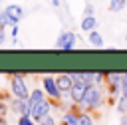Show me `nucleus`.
Wrapping results in <instances>:
<instances>
[{
    "label": "nucleus",
    "instance_id": "bb28decb",
    "mask_svg": "<svg viewBox=\"0 0 127 125\" xmlns=\"http://www.w3.org/2000/svg\"><path fill=\"white\" fill-rule=\"evenodd\" d=\"M4 42H6V30H4V28H0V48L4 46Z\"/></svg>",
    "mask_w": 127,
    "mask_h": 125
},
{
    "label": "nucleus",
    "instance_id": "6e6552de",
    "mask_svg": "<svg viewBox=\"0 0 127 125\" xmlns=\"http://www.w3.org/2000/svg\"><path fill=\"white\" fill-rule=\"evenodd\" d=\"M4 12H6V16L10 18L12 26H14V24H20V20L24 18V8H22L20 4H8V6L4 8Z\"/></svg>",
    "mask_w": 127,
    "mask_h": 125
},
{
    "label": "nucleus",
    "instance_id": "b1692460",
    "mask_svg": "<svg viewBox=\"0 0 127 125\" xmlns=\"http://www.w3.org/2000/svg\"><path fill=\"white\" fill-rule=\"evenodd\" d=\"M83 16H93V4H91V2L85 4V8H83Z\"/></svg>",
    "mask_w": 127,
    "mask_h": 125
},
{
    "label": "nucleus",
    "instance_id": "f03ea898",
    "mask_svg": "<svg viewBox=\"0 0 127 125\" xmlns=\"http://www.w3.org/2000/svg\"><path fill=\"white\" fill-rule=\"evenodd\" d=\"M103 87H105V99H107L111 105H115L117 97L121 95V87H123V73H119V71H109V73H105Z\"/></svg>",
    "mask_w": 127,
    "mask_h": 125
},
{
    "label": "nucleus",
    "instance_id": "4468645a",
    "mask_svg": "<svg viewBox=\"0 0 127 125\" xmlns=\"http://www.w3.org/2000/svg\"><path fill=\"white\" fill-rule=\"evenodd\" d=\"M42 99H46V93H44V89H40V87H36V89H30V95H28V103H30V107H32V105H36V103H40Z\"/></svg>",
    "mask_w": 127,
    "mask_h": 125
},
{
    "label": "nucleus",
    "instance_id": "f8f14e48",
    "mask_svg": "<svg viewBox=\"0 0 127 125\" xmlns=\"http://www.w3.org/2000/svg\"><path fill=\"white\" fill-rule=\"evenodd\" d=\"M75 125H95V117H93V113H89V111H83V109H79Z\"/></svg>",
    "mask_w": 127,
    "mask_h": 125
},
{
    "label": "nucleus",
    "instance_id": "dca6fc26",
    "mask_svg": "<svg viewBox=\"0 0 127 125\" xmlns=\"http://www.w3.org/2000/svg\"><path fill=\"white\" fill-rule=\"evenodd\" d=\"M127 0H109V12H121L125 10Z\"/></svg>",
    "mask_w": 127,
    "mask_h": 125
},
{
    "label": "nucleus",
    "instance_id": "c756f323",
    "mask_svg": "<svg viewBox=\"0 0 127 125\" xmlns=\"http://www.w3.org/2000/svg\"><path fill=\"white\" fill-rule=\"evenodd\" d=\"M0 125H8L6 123V117H0Z\"/></svg>",
    "mask_w": 127,
    "mask_h": 125
},
{
    "label": "nucleus",
    "instance_id": "a211bd4d",
    "mask_svg": "<svg viewBox=\"0 0 127 125\" xmlns=\"http://www.w3.org/2000/svg\"><path fill=\"white\" fill-rule=\"evenodd\" d=\"M36 125H58V121H56V117H54L52 113H48V115L40 117V119L36 121Z\"/></svg>",
    "mask_w": 127,
    "mask_h": 125
},
{
    "label": "nucleus",
    "instance_id": "0eeeda50",
    "mask_svg": "<svg viewBox=\"0 0 127 125\" xmlns=\"http://www.w3.org/2000/svg\"><path fill=\"white\" fill-rule=\"evenodd\" d=\"M77 113H79V105H69L65 111H64V115L60 117V121H58V125H75V121H77Z\"/></svg>",
    "mask_w": 127,
    "mask_h": 125
},
{
    "label": "nucleus",
    "instance_id": "2eb2a0df",
    "mask_svg": "<svg viewBox=\"0 0 127 125\" xmlns=\"http://www.w3.org/2000/svg\"><path fill=\"white\" fill-rule=\"evenodd\" d=\"M79 28H81L83 32H91V30H95V28H97V20H95V16H83Z\"/></svg>",
    "mask_w": 127,
    "mask_h": 125
},
{
    "label": "nucleus",
    "instance_id": "a878e982",
    "mask_svg": "<svg viewBox=\"0 0 127 125\" xmlns=\"http://www.w3.org/2000/svg\"><path fill=\"white\" fill-rule=\"evenodd\" d=\"M12 28V40L16 42V38H18V32H20V26L18 24H14V26H10Z\"/></svg>",
    "mask_w": 127,
    "mask_h": 125
},
{
    "label": "nucleus",
    "instance_id": "f3484780",
    "mask_svg": "<svg viewBox=\"0 0 127 125\" xmlns=\"http://www.w3.org/2000/svg\"><path fill=\"white\" fill-rule=\"evenodd\" d=\"M115 109H117L121 115H127V99H125L123 95L117 97V101H115Z\"/></svg>",
    "mask_w": 127,
    "mask_h": 125
},
{
    "label": "nucleus",
    "instance_id": "412c9836",
    "mask_svg": "<svg viewBox=\"0 0 127 125\" xmlns=\"http://www.w3.org/2000/svg\"><path fill=\"white\" fill-rule=\"evenodd\" d=\"M18 125H36V121L30 115H18Z\"/></svg>",
    "mask_w": 127,
    "mask_h": 125
},
{
    "label": "nucleus",
    "instance_id": "39448f33",
    "mask_svg": "<svg viewBox=\"0 0 127 125\" xmlns=\"http://www.w3.org/2000/svg\"><path fill=\"white\" fill-rule=\"evenodd\" d=\"M75 42H77L75 32H71V30H64V32L58 36V40H56V48H58V50H64V52H69V50L75 48Z\"/></svg>",
    "mask_w": 127,
    "mask_h": 125
},
{
    "label": "nucleus",
    "instance_id": "9b49d317",
    "mask_svg": "<svg viewBox=\"0 0 127 125\" xmlns=\"http://www.w3.org/2000/svg\"><path fill=\"white\" fill-rule=\"evenodd\" d=\"M71 77H69V73H60V75H56V85H58V89L62 91V93H69V89H71Z\"/></svg>",
    "mask_w": 127,
    "mask_h": 125
},
{
    "label": "nucleus",
    "instance_id": "cd10ccee",
    "mask_svg": "<svg viewBox=\"0 0 127 125\" xmlns=\"http://www.w3.org/2000/svg\"><path fill=\"white\" fill-rule=\"evenodd\" d=\"M119 125H127V115H121V121H119Z\"/></svg>",
    "mask_w": 127,
    "mask_h": 125
},
{
    "label": "nucleus",
    "instance_id": "393cba45",
    "mask_svg": "<svg viewBox=\"0 0 127 125\" xmlns=\"http://www.w3.org/2000/svg\"><path fill=\"white\" fill-rule=\"evenodd\" d=\"M69 77H71V81L75 83V81H81V71H71L69 73Z\"/></svg>",
    "mask_w": 127,
    "mask_h": 125
},
{
    "label": "nucleus",
    "instance_id": "20e7f679",
    "mask_svg": "<svg viewBox=\"0 0 127 125\" xmlns=\"http://www.w3.org/2000/svg\"><path fill=\"white\" fill-rule=\"evenodd\" d=\"M42 89H44L46 97L52 99L54 103H58V101L62 99V91L58 89V85H56V77H54V75H44V77H42Z\"/></svg>",
    "mask_w": 127,
    "mask_h": 125
},
{
    "label": "nucleus",
    "instance_id": "aec40b11",
    "mask_svg": "<svg viewBox=\"0 0 127 125\" xmlns=\"http://www.w3.org/2000/svg\"><path fill=\"white\" fill-rule=\"evenodd\" d=\"M10 26H12L10 18L6 16V12H4V10H0V28H4V30H6V28H10Z\"/></svg>",
    "mask_w": 127,
    "mask_h": 125
},
{
    "label": "nucleus",
    "instance_id": "7c9ffc66",
    "mask_svg": "<svg viewBox=\"0 0 127 125\" xmlns=\"http://www.w3.org/2000/svg\"><path fill=\"white\" fill-rule=\"evenodd\" d=\"M125 40H127V36H125Z\"/></svg>",
    "mask_w": 127,
    "mask_h": 125
},
{
    "label": "nucleus",
    "instance_id": "4be33fe9",
    "mask_svg": "<svg viewBox=\"0 0 127 125\" xmlns=\"http://www.w3.org/2000/svg\"><path fill=\"white\" fill-rule=\"evenodd\" d=\"M103 79H105V73H101V71H95L93 73V83L95 85H103Z\"/></svg>",
    "mask_w": 127,
    "mask_h": 125
},
{
    "label": "nucleus",
    "instance_id": "423d86ee",
    "mask_svg": "<svg viewBox=\"0 0 127 125\" xmlns=\"http://www.w3.org/2000/svg\"><path fill=\"white\" fill-rule=\"evenodd\" d=\"M52 107H54V101L46 97V99H42L40 103H36V105H32V107H30V117H32L34 121H38L40 117H44V115L52 113Z\"/></svg>",
    "mask_w": 127,
    "mask_h": 125
},
{
    "label": "nucleus",
    "instance_id": "ddd939ff",
    "mask_svg": "<svg viewBox=\"0 0 127 125\" xmlns=\"http://www.w3.org/2000/svg\"><path fill=\"white\" fill-rule=\"evenodd\" d=\"M87 42L93 46V48H103V36L97 32V30H91V32H87Z\"/></svg>",
    "mask_w": 127,
    "mask_h": 125
},
{
    "label": "nucleus",
    "instance_id": "5701e85b",
    "mask_svg": "<svg viewBox=\"0 0 127 125\" xmlns=\"http://www.w3.org/2000/svg\"><path fill=\"white\" fill-rule=\"evenodd\" d=\"M6 113H8V103L0 99V117H6Z\"/></svg>",
    "mask_w": 127,
    "mask_h": 125
},
{
    "label": "nucleus",
    "instance_id": "f257e3e1",
    "mask_svg": "<svg viewBox=\"0 0 127 125\" xmlns=\"http://www.w3.org/2000/svg\"><path fill=\"white\" fill-rule=\"evenodd\" d=\"M105 103V87L103 85H87L81 101L77 103L79 109L83 111H89V113H95L97 109H101V105Z\"/></svg>",
    "mask_w": 127,
    "mask_h": 125
},
{
    "label": "nucleus",
    "instance_id": "1a4fd4ad",
    "mask_svg": "<svg viewBox=\"0 0 127 125\" xmlns=\"http://www.w3.org/2000/svg\"><path fill=\"white\" fill-rule=\"evenodd\" d=\"M85 89H87V85H85L83 81H75V83H71V89H69V99H71V103L77 105V103L81 101Z\"/></svg>",
    "mask_w": 127,
    "mask_h": 125
},
{
    "label": "nucleus",
    "instance_id": "9d476101",
    "mask_svg": "<svg viewBox=\"0 0 127 125\" xmlns=\"http://www.w3.org/2000/svg\"><path fill=\"white\" fill-rule=\"evenodd\" d=\"M10 109H12L14 113H18V115H30V103H28V99H18V97H14V99L10 101Z\"/></svg>",
    "mask_w": 127,
    "mask_h": 125
},
{
    "label": "nucleus",
    "instance_id": "7ed1b4c3",
    "mask_svg": "<svg viewBox=\"0 0 127 125\" xmlns=\"http://www.w3.org/2000/svg\"><path fill=\"white\" fill-rule=\"evenodd\" d=\"M10 91H12V95L18 97V99H28L30 87H28L26 77H24L22 73H12V75H10Z\"/></svg>",
    "mask_w": 127,
    "mask_h": 125
},
{
    "label": "nucleus",
    "instance_id": "c85d7f7f",
    "mask_svg": "<svg viewBox=\"0 0 127 125\" xmlns=\"http://www.w3.org/2000/svg\"><path fill=\"white\" fill-rule=\"evenodd\" d=\"M123 85H127V71L123 73Z\"/></svg>",
    "mask_w": 127,
    "mask_h": 125
},
{
    "label": "nucleus",
    "instance_id": "6ab92c4d",
    "mask_svg": "<svg viewBox=\"0 0 127 125\" xmlns=\"http://www.w3.org/2000/svg\"><path fill=\"white\" fill-rule=\"evenodd\" d=\"M93 73L95 71H81V81L85 85H93Z\"/></svg>",
    "mask_w": 127,
    "mask_h": 125
}]
</instances>
